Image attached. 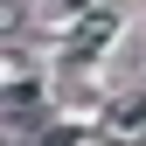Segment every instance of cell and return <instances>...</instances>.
Segmentation results:
<instances>
[{"instance_id": "6da1fadb", "label": "cell", "mask_w": 146, "mask_h": 146, "mask_svg": "<svg viewBox=\"0 0 146 146\" xmlns=\"http://www.w3.org/2000/svg\"><path fill=\"white\" fill-rule=\"evenodd\" d=\"M111 35H118V14H104V7H98V14H84V21L63 35V56H70V63H90L98 49H111Z\"/></svg>"}, {"instance_id": "7a4b0ae2", "label": "cell", "mask_w": 146, "mask_h": 146, "mask_svg": "<svg viewBox=\"0 0 146 146\" xmlns=\"http://www.w3.org/2000/svg\"><path fill=\"white\" fill-rule=\"evenodd\" d=\"M98 132L111 139V146H146V98H125V104H111Z\"/></svg>"}, {"instance_id": "3957f363", "label": "cell", "mask_w": 146, "mask_h": 146, "mask_svg": "<svg viewBox=\"0 0 146 146\" xmlns=\"http://www.w3.org/2000/svg\"><path fill=\"white\" fill-rule=\"evenodd\" d=\"M42 146H77V132H70V125H63V132L49 125V132H42Z\"/></svg>"}, {"instance_id": "277c9868", "label": "cell", "mask_w": 146, "mask_h": 146, "mask_svg": "<svg viewBox=\"0 0 146 146\" xmlns=\"http://www.w3.org/2000/svg\"><path fill=\"white\" fill-rule=\"evenodd\" d=\"M132 70H139V77H146V49H139V56H132Z\"/></svg>"}]
</instances>
